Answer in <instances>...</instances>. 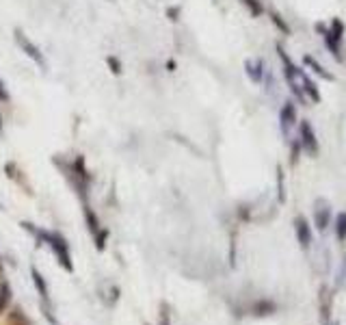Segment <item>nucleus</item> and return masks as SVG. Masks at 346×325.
Instances as JSON below:
<instances>
[{
    "label": "nucleus",
    "mask_w": 346,
    "mask_h": 325,
    "mask_svg": "<svg viewBox=\"0 0 346 325\" xmlns=\"http://www.w3.org/2000/svg\"><path fill=\"white\" fill-rule=\"evenodd\" d=\"M13 41H15L17 48H20V50L24 52V55L31 59V61H33L35 65H37V67H41V69L46 72V69H48V61H46L44 52H41L39 46L35 44V41H33L31 37H28V35L24 33L20 26H15V28H13Z\"/></svg>",
    "instance_id": "nucleus-1"
},
{
    "label": "nucleus",
    "mask_w": 346,
    "mask_h": 325,
    "mask_svg": "<svg viewBox=\"0 0 346 325\" xmlns=\"http://www.w3.org/2000/svg\"><path fill=\"white\" fill-rule=\"evenodd\" d=\"M296 139L303 147V154L316 158L320 152V141H318V134L312 126L309 120H299V126H296Z\"/></svg>",
    "instance_id": "nucleus-2"
},
{
    "label": "nucleus",
    "mask_w": 346,
    "mask_h": 325,
    "mask_svg": "<svg viewBox=\"0 0 346 325\" xmlns=\"http://www.w3.org/2000/svg\"><path fill=\"white\" fill-rule=\"evenodd\" d=\"M296 126H299V109H296V104L292 100H286L282 104V109H279V128L290 139V132Z\"/></svg>",
    "instance_id": "nucleus-3"
},
{
    "label": "nucleus",
    "mask_w": 346,
    "mask_h": 325,
    "mask_svg": "<svg viewBox=\"0 0 346 325\" xmlns=\"http://www.w3.org/2000/svg\"><path fill=\"white\" fill-rule=\"evenodd\" d=\"M316 33L320 35V39H323L327 52L333 57V61L338 63H344V52H342V44H340L338 39H333V35L329 33V26H325L323 22H316Z\"/></svg>",
    "instance_id": "nucleus-4"
},
{
    "label": "nucleus",
    "mask_w": 346,
    "mask_h": 325,
    "mask_svg": "<svg viewBox=\"0 0 346 325\" xmlns=\"http://www.w3.org/2000/svg\"><path fill=\"white\" fill-rule=\"evenodd\" d=\"M244 72H247L249 80H251L253 85H262L268 69H266L264 61H262L260 57H255V59H247V61H244Z\"/></svg>",
    "instance_id": "nucleus-5"
},
{
    "label": "nucleus",
    "mask_w": 346,
    "mask_h": 325,
    "mask_svg": "<svg viewBox=\"0 0 346 325\" xmlns=\"http://www.w3.org/2000/svg\"><path fill=\"white\" fill-rule=\"evenodd\" d=\"M303 65L312 69V74H314V76H318V78H323V80H336V76H333L323 63L316 61V59H314L312 55H305V57H303Z\"/></svg>",
    "instance_id": "nucleus-6"
},
{
    "label": "nucleus",
    "mask_w": 346,
    "mask_h": 325,
    "mask_svg": "<svg viewBox=\"0 0 346 325\" xmlns=\"http://www.w3.org/2000/svg\"><path fill=\"white\" fill-rule=\"evenodd\" d=\"M294 230H296V239H299L301 247H309V243H312V228H309L305 217H296Z\"/></svg>",
    "instance_id": "nucleus-7"
},
{
    "label": "nucleus",
    "mask_w": 346,
    "mask_h": 325,
    "mask_svg": "<svg viewBox=\"0 0 346 325\" xmlns=\"http://www.w3.org/2000/svg\"><path fill=\"white\" fill-rule=\"evenodd\" d=\"M303 91H305L307 102H312V104H318L320 100H323V93H320L318 85H316V80L309 74L305 76V80H303Z\"/></svg>",
    "instance_id": "nucleus-8"
},
{
    "label": "nucleus",
    "mask_w": 346,
    "mask_h": 325,
    "mask_svg": "<svg viewBox=\"0 0 346 325\" xmlns=\"http://www.w3.org/2000/svg\"><path fill=\"white\" fill-rule=\"evenodd\" d=\"M268 17H271V22L275 24V28H277L279 33L286 35V37H290V35H292V28H290L288 22L284 20L282 13H277V11H268Z\"/></svg>",
    "instance_id": "nucleus-9"
},
{
    "label": "nucleus",
    "mask_w": 346,
    "mask_h": 325,
    "mask_svg": "<svg viewBox=\"0 0 346 325\" xmlns=\"http://www.w3.org/2000/svg\"><path fill=\"white\" fill-rule=\"evenodd\" d=\"M240 2H242V7L251 13V17H262L266 13V7L262 0H240Z\"/></svg>",
    "instance_id": "nucleus-10"
},
{
    "label": "nucleus",
    "mask_w": 346,
    "mask_h": 325,
    "mask_svg": "<svg viewBox=\"0 0 346 325\" xmlns=\"http://www.w3.org/2000/svg\"><path fill=\"white\" fill-rule=\"evenodd\" d=\"M329 33L333 35V39H338L340 44H342V41H344V33H346V24L340 20V17H333L331 24H329Z\"/></svg>",
    "instance_id": "nucleus-11"
},
{
    "label": "nucleus",
    "mask_w": 346,
    "mask_h": 325,
    "mask_svg": "<svg viewBox=\"0 0 346 325\" xmlns=\"http://www.w3.org/2000/svg\"><path fill=\"white\" fill-rule=\"evenodd\" d=\"M288 145H290V161H292V165H296V163H299V158L303 156V147H301V143H299V139H296V137L288 139Z\"/></svg>",
    "instance_id": "nucleus-12"
},
{
    "label": "nucleus",
    "mask_w": 346,
    "mask_h": 325,
    "mask_svg": "<svg viewBox=\"0 0 346 325\" xmlns=\"http://www.w3.org/2000/svg\"><path fill=\"white\" fill-rule=\"evenodd\" d=\"M329 221H331V212L329 208H316V228L318 230H325L327 226H329Z\"/></svg>",
    "instance_id": "nucleus-13"
},
{
    "label": "nucleus",
    "mask_w": 346,
    "mask_h": 325,
    "mask_svg": "<svg viewBox=\"0 0 346 325\" xmlns=\"http://www.w3.org/2000/svg\"><path fill=\"white\" fill-rule=\"evenodd\" d=\"M106 65H109L111 74H115V76H121L123 74V63H121V59H119V57L109 55V57H106Z\"/></svg>",
    "instance_id": "nucleus-14"
},
{
    "label": "nucleus",
    "mask_w": 346,
    "mask_h": 325,
    "mask_svg": "<svg viewBox=\"0 0 346 325\" xmlns=\"http://www.w3.org/2000/svg\"><path fill=\"white\" fill-rule=\"evenodd\" d=\"M336 236L340 241H346V212H340L336 217Z\"/></svg>",
    "instance_id": "nucleus-15"
},
{
    "label": "nucleus",
    "mask_w": 346,
    "mask_h": 325,
    "mask_svg": "<svg viewBox=\"0 0 346 325\" xmlns=\"http://www.w3.org/2000/svg\"><path fill=\"white\" fill-rule=\"evenodd\" d=\"M11 102V93L7 89V82L0 78V104H9Z\"/></svg>",
    "instance_id": "nucleus-16"
},
{
    "label": "nucleus",
    "mask_w": 346,
    "mask_h": 325,
    "mask_svg": "<svg viewBox=\"0 0 346 325\" xmlns=\"http://www.w3.org/2000/svg\"><path fill=\"white\" fill-rule=\"evenodd\" d=\"M180 13H182V9L177 7V4H171V7H167V17H169L171 22H177V20H180Z\"/></svg>",
    "instance_id": "nucleus-17"
},
{
    "label": "nucleus",
    "mask_w": 346,
    "mask_h": 325,
    "mask_svg": "<svg viewBox=\"0 0 346 325\" xmlns=\"http://www.w3.org/2000/svg\"><path fill=\"white\" fill-rule=\"evenodd\" d=\"M4 134V117H2V113H0V137Z\"/></svg>",
    "instance_id": "nucleus-18"
},
{
    "label": "nucleus",
    "mask_w": 346,
    "mask_h": 325,
    "mask_svg": "<svg viewBox=\"0 0 346 325\" xmlns=\"http://www.w3.org/2000/svg\"><path fill=\"white\" fill-rule=\"evenodd\" d=\"M167 67H169V72H173V69H175V63L169 61V63H167Z\"/></svg>",
    "instance_id": "nucleus-19"
}]
</instances>
